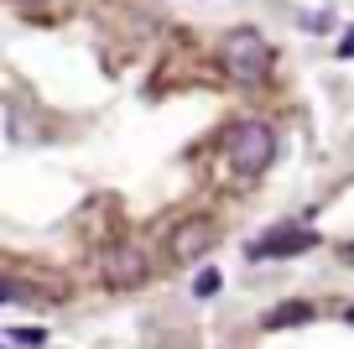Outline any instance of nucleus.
Listing matches in <instances>:
<instances>
[{"label":"nucleus","mask_w":354,"mask_h":349,"mask_svg":"<svg viewBox=\"0 0 354 349\" xmlns=\"http://www.w3.org/2000/svg\"><path fill=\"white\" fill-rule=\"evenodd\" d=\"M219 63H224V73H230L234 84H261V78L271 73V63H277V53H271V42H266L255 26H240V32L224 37Z\"/></svg>","instance_id":"1"},{"label":"nucleus","mask_w":354,"mask_h":349,"mask_svg":"<svg viewBox=\"0 0 354 349\" xmlns=\"http://www.w3.org/2000/svg\"><path fill=\"white\" fill-rule=\"evenodd\" d=\"M271 156H277L271 125H261V120H234L230 125V136H224V162L240 177H261L266 167H271Z\"/></svg>","instance_id":"2"},{"label":"nucleus","mask_w":354,"mask_h":349,"mask_svg":"<svg viewBox=\"0 0 354 349\" xmlns=\"http://www.w3.org/2000/svg\"><path fill=\"white\" fill-rule=\"evenodd\" d=\"M318 245V235H313L308 224H277L271 235H261L255 245H245V256L250 261H281V256H302Z\"/></svg>","instance_id":"3"},{"label":"nucleus","mask_w":354,"mask_h":349,"mask_svg":"<svg viewBox=\"0 0 354 349\" xmlns=\"http://www.w3.org/2000/svg\"><path fill=\"white\" fill-rule=\"evenodd\" d=\"M214 240H219L214 219H183V224L172 229V240H167V256H172V261H198Z\"/></svg>","instance_id":"4"},{"label":"nucleus","mask_w":354,"mask_h":349,"mask_svg":"<svg viewBox=\"0 0 354 349\" xmlns=\"http://www.w3.org/2000/svg\"><path fill=\"white\" fill-rule=\"evenodd\" d=\"M146 276V266H141V256L136 251H125V256H110V282H125V287H136Z\"/></svg>","instance_id":"5"},{"label":"nucleus","mask_w":354,"mask_h":349,"mask_svg":"<svg viewBox=\"0 0 354 349\" xmlns=\"http://www.w3.org/2000/svg\"><path fill=\"white\" fill-rule=\"evenodd\" d=\"M313 318V307L308 303H281V307H271L266 313V328H287V323H308Z\"/></svg>","instance_id":"6"},{"label":"nucleus","mask_w":354,"mask_h":349,"mask_svg":"<svg viewBox=\"0 0 354 349\" xmlns=\"http://www.w3.org/2000/svg\"><path fill=\"white\" fill-rule=\"evenodd\" d=\"M6 339H11V344H47L42 328H6Z\"/></svg>","instance_id":"7"},{"label":"nucleus","mask_w":354,"mask_h":349,"mask_svg":"<svg viewBox=\"0 0 354 349\" xmlns=\"http://www.w3.org/2000/svg\"><path fill=\"white\" fill-rule=\"evenodd\" d=\"M193 292H198V297H214V292H219V271H203L198 282H193Z\"/></svg>","instance_id":"8"},{"label":"nucleus","mask_w":354,"mask_h":349,"mask_svg":"<svg viewBox=\"0 0 354 349\" xmlns=\"http://www.w3.org/2000/svg\"><path fill=\"white\" fill-rule=\"evenodd\" d=\"M339 57H354V26H349V37L339 42Z\"/></svg>","instance_id":"9"},{"label":"nucleus","mask_w":354,"mask_h":349,"mask_svg":"<svg viewBox=\"0 0 354 349\" xmlns=\"http://www.w3.org/2000/svg\"><path fill=\"white\" fill-rule=\"evenodd\" d=\"M344 261H349V266H354V245H349V251H344Z\"/></svg>","instance_id":"10"},{"label":"nucleus","mask_w":354,"mask_h":349,"mask_svg":"<svg viewBox=\"0 0 354 349\" xmlns=\"http://www.w3.org/2000/svg\"><path fill=\"white\" fill-rule=\"evenodd\" d=\"M344 318H349V323H354V307H349V313H344Z\"/></svg>","instance_id":"11"},{"label":"nucleus","mask_w":354,"mask_h":349,"mask_svg":"<svg viewBox=\"0 0 354 349\" xmlns=\"http://www.w3.org/2000/svg\"><path fill=\"white\" fill-rule=\"evenodd\" d=\"M16 6H32V0H16Z\"/></svg>","instance_id":"12"}]
</instances>
